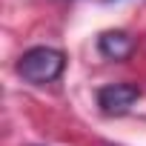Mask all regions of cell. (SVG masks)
Segmentation results:
<instances>
[{
    "label": "cell",
    "mask_w": 146,
    "mask_h": 146,
    "mask_svg": "<svg viewBox=\"0 0 146 146\" xmlns=\"http://www.w3.org/2000/svg\"><path fill=\"white\" fill-rule=\"evenodd\" d=\"M132 46L135 43H132V37L126 32H103L100 40H98L100 54L109 57V60H126L132 54Z\"/></svg>",
    "instance_id": "3"
},
{
    "label": "cell",
    "mask_w": 146,
    "mask_h": 146,
    "mask_svg": "<svg viewBox=\"0 0 146 146\" xmlns=\"http://www.w3.org/2000/svg\"><path fill=\"white\" fill-rule=\"evenodd\" d=\"M140 98L137 86L132 83H109L98 92V106L106 112V115H123L135 106V100Z\"/></svg>",
    "instance_id": "2"
},
{
    "label": "cell",
    "mask_w": 146,
    "mask_h": 146,
    "mask_svg": "<svg viewBox=\"0 0 146 146\" xmlns=\"http://www.w3.org/2000/svg\"><path fill=\"white\" fill-rule=\"evenodd\" d=\"M63 66H66L63 52H57L52 46H35V49L23 52V57L17 60V72L29 83H52V80H57L63 75Z\"/></svg>",
    "instance_id": "1"
}]
</instances>
